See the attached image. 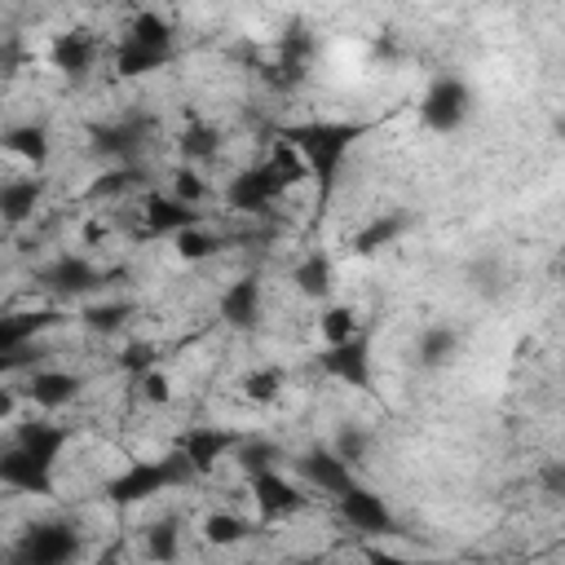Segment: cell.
I'll return each instance as SVG.
<instances>
[{
    "mask_svg": "<svg viewBox=\"0 0 565 565\" xmlns=\"http://www.w3.org/2000/svg\"><path fill=\"white\" fill-rule=\"evenodd\" d=\"M154 124L141 119V115H124V119H110V124H97L93 128V150L106 159V168H132L150 141Z\"/></svg>",
    "mask_w": 565,
    "mask_h": 565,
    "instance_id": "8",
    "label": "cell"
},
{
    "mask_svg": "<svg viewBox=\"0 0 565 565\" xmlns=\"http://www.w3.org/2000/svg\"><path fill=\"white\" fill-rule=\"evenodd\" d=\"M313 362H318V371H322L327 380H335V384H344V388H362V393H371V384H375V375H371V340H366V331L353 335V340H344V344L322 349Z\"/></svg>",
    "mask_w": 565,
    "mask_h": 565,
    "instance_id": "10",
    "label": "cell"
},
{
    "mask_svg": "<svg viewBox=\"0 0 565 565\" xmlns=\"http://www.w3.org/2000/svg\"><path fill=\"white\" fill-rule=\"evenodd\" d=\"M406 230H411V216H406V212H375L366 225H358V230H353L349 252H353V256H375V252L393 247Z\"/></svg>",
    "mask_w": 565,
    "mask_h": 565,
    "instance_id": "24",
    "label": "cell"
},
{
    "mask_svg": "<svg viewBox=\"0 0 565 565\" xmlns=\"http://www.w3.org/2000/svg\"><path fill=\"white\" fill-rule=\"evenodd\" d=\"M26 62H31L26 40H22V35H0V75L9 79V75H18V71H26Z\"/></svg>",
    "mask_w": 565,
    "mask_h": 565,
    "instance_id": "39",
    "label": "cell"
},
{
    "mask_svg": "<svg viewBox=\"0 0 565 565\" xmlns=\"http://www.w3.org/2000/svg\"><path fill=\"white\" fill-rule=\"evenodd\" d=\"M13 446H22L26 455H35L40 463H49V468H57V459H62V450L71 446V428L66 424H53V419H22L18 428H13Z\"/></svg>",
    "mask_w": 565,
    "mask_h": 565,
    "instance_id": "19",
    "label": "cell"
},
{
    "mask_svg": "<svg viewBox=\"0 0 565 565\" xmlns=\"http://www.w3.org/2000/svg\"><path fill=\"white\" fill-rule=\"evenodd\" d=\"M190 225H203V212L199 207L177 203L168 190H150L146 194V203H141V234L146 238H177Z\"/></svg>",
    "mask_w": 565,
    "mask_h": 565,
    "instance_id": "14",
    "label": "cell"
},
{
    "mask_svg": "<svg viewBox=\"0 0 565 565\" xmlns=\"http://www.w3.org/2000/svg\"><path fill=\"white\" fill-rule=\"evenodd\" d=\"M291 282L305 300H327L331 296V256L327 252H309L296 269H291Z\"/></svg>",
    "mask_w": 565,
    "mask_h": 565,
    "instance_id": "29",
    "label": "cell"
},
{
    "mask_svg": "<svg viewBox=\"0 0 565 565\" xmlns=\"http://www.w3.org/2000/svg\"><path fill=\"white\" fill-rule=\"evenodd\" d=\"M119 366L137 380V375H146L150 366H159V353H154V344H128V349L119 353Z\"/></svg>",
    "mask_w": 565,
    "mask_h": 565,
    "instance_id": "40",
    "label": "cell"
},
{
    "mask_svg": "<svg viewBox=\"0 0 565 565\" xmlns=\"http://www.w3.org/2000/svg\"><path fill=\"white\" fill-rule=\"evenodd\" d=\"M0 486L13 490V494H35V499H49L57 490V468L40 463L35 455H26L22 446H4L0 450Z\"/></svg>",
    "mask_w": 565,
    "mask_h": 565,
    "instance_id": "12",
    "label": "cell"
},
{
    "mask_svg": "<svg viewBox=\"0 0 565 565\" xmlns=\"http://www.w3.org/2000/svg\"><path fill=\"white\" fill-rule=\"evenodd\" d=\"M141 552H146L150 565H177V556H181V525H177V516L150 521L141 530Z\"/></svg>",
    "mask_w": 565,
    "mask_h": 565,
    "instance_id": "27",
    "label": "cell"
},
{
    "mask_svg": "<svg viewBox=\"0 0 565 565\" xmlns=\"http://www.w3.org/2000/svg\"><path fill=\"white\" fill-rule=\"evenodd\" d=\"M296 477L309 486V490H318V494H344L349 486H358V477H353V468L349 463H340L327 446H309L305 455H296Z\"/></svg>",
    "mask_w": 565,
    "mask_h": 565,
    "instance_id": "16",
    "label": "cell"
},
{
    "mask_svg": "<svg viewBox=\"0 0 565 565\" xmlns=\"http://www.w3.org/2000/svg\"><path fill=\"white\" fill-rule=\"evenodd\" d=\"M234 446H238V433L216 428V424H194V428H185V433L177 437L172 450L194 468V477H212V468H216L221 459H230Z\"/></svg>",
    "mask_w": 565,
    "mask_h": 565,
    "instance_id": "11",
    "label": "cell"
},
{
    "mask_svg": "<svg viewBox=\"0 0 565 565\" xmlns=\"http://www.w3.org/2000/svg\"><path fill=\"white\" fill-rule=\"evenodd\" d=\"M234 459H238V468H243L247 477H252V472H265V468H282V450H278L269 437H238Z\"/></svg>",
    "mask_w": 565,
    "mask_h": 565,
    "instance_id": "36",
    "label": "cell"
},
{
    "mask_svg": "<svg viewBox=\"0 0 565 565\" xmlns=\"http://www.w3.org/2000/svg\"><path fill=\"white\" fill-rule=\"evenodd\" d=\"M44 199V177L40 172H26V177H9L0 181V225H22L35 216Z\"/></svg>",
    "mask_w": 565,
    "mask_h": 565,
    "instance_id": "23",
    "label": "cell"
},
{
    "mask_svg": "<svg viewBox=\"0 0 565 565\" xmlns=\"http://www.w3.org/2000/svg\"><path fill=\"white\" fill-rule=\"evenodd\" d=\"M35 278H40V287H44L49 296H88V291H97V287L106 282V269H97V265L84 260V256H57V260L44 265Z\"/></svg>",
    "mask_w": 565,
    "mask_h": 565,
    "instance_id": "15",
    "label": "cell"
},
{
    "mask_svg": "<svg viewBox=\"0 0 565 565\" xmlns=\"http://www.w3.org/2000/svg\"><path fill=\"white\" fill-rule=\"evenodd\" d=\"M313 53H318V40L305 26H291L287 35H278V44H274V84L278 88H296L309 75Z\"/></svg>",
    "mask_w": 565,
    "mask_h": 565,
    "instance_id": "17",
    "label": "cell"
},
{
    "mask_svg": "<svg viewBox=\"0 0 565 565\" xmlns=\"http://www.w3.org/2000/svg\"><path fill=\"white\" fill-rule=\"evenodd\" d=\"M110 62H115V75H124V79L154 75V71L172 66L177 62V31H172V22L163 13H154V9H141L128 22V31L115 40Z\"/></svg>",
    "mask_w": 565,
    "mask_h": 565,
    "instance_id": "3",
    "label": "cell"
},
{
    "mask_svg": "<svg viewBox=\"0 0 565 565\" xmlns=\"http://www.w3.org/2000/svg\"><path fill=\"white\" fill-rule=\"evenodd\" d=\"M468 115H472V88H468V79L455 75V71L433 75L428 88H424V97H419V128H428L437 137H450V132H459L468 124Z\"/></svg>",
    "mask_w": 565,
    "mask_h": 565,
    "instance_id": "5",
    "label": "cell"
},
{
    "mask_svg": "<svg viewBox=\"0 0 565 565\" xmlns=\"http://www.w3.org/2000/svg\"><path fill=\"white\" fill-rule=\"evenodd\" d=\"M79 388H84V375H75V371L35 366V371H26V384L18 388V397L26 406H35V411H62V406H71L79 397Z\"/></svg>",
    "mask_w": 565,
    "mask_h": 565,
    "instance_id": "13",
    "label": "cell"
},
{
    "mask_svg": "<svg viewBox=\"0 0 565 565\" xmlns=\"http://www.w3.org/2000/svg\"><path fill=\"white\" fill-rule=\"evenodd\" d=\"M168 194H172L177 203H185V207H199V203L207 199V185H203V177H199L194 168L181 163V168L172 172V181H168Z\"/></svg>",
    "mask_w": 565,
    "mask_h": 565,
    "instance_id": "37",
    "label": "cell"
},
{
    "mask_svg": "<svg viewBox=\"0 0 565 565\" xmlns=\"http://www.w3.org/2000/svg\"><path fill=\"white\" fill-rule=\"evenodd\" d=\"M128 318H132V305L128 300H93V305L79 309V322L88 331H97V335H115Z\"/></svg>",
    "mask_w": 565,
    "mask_h": 565,
    "instance_id": "35",
    "label": "cell"
},
{
    "mask_svg": "<svg viewBox=\"0 0 565 565\" xmlns=\"http://www.w3.org/2000/svg\"><path fill=\"white\" fill-rule=\"evenodd\" d=\"M260 305H265V291H260V282L256 278H238V282H230L225 291H221V322L225 327H234V331H252L256 322H260Z\"/></svg>",
    "mask_w": 565,
    "mask_h": 565,
    "instance_id": "22",
    "label": "cell"
},
{
    "mask_svg": "<svg viewBox=\"0 0 565 565\" xmlns=\"http://www.w3.org/2000/svg\"><path fill=\"white\" fill-rule=\"evenodd\" d=\"M472 287H477L481 296H494V291H499V265H494V260H481V265L472 269Z\"/></svg>",
    "mask_w": 565,
    "mask_h": 565,
    "instance_id": "41",
    "label": "cell"
},
{
    "mask_svg": "<svg viewBox=\"0 0 565 565\" xmlns=\"http://www.w3.org/2000/svg\"><path fill=\"white\" fill-rule=\"evenodd\" d=\"M49 62H53V71H62V75H71V79H84V75L93 71V62H97V35L84 31V26H71V31L53 35Z\"/></svg>",
    "mask_w": 565,
    "mask_h": 565,
    "instance_id": "18",
    "label": "cell"
},
{
    "mask_svg": "<svg viewBox=\"0 0 565 565\" xmlns=\"http://www.w3.org/2000/svg\"><path fill=\"white\" fill-rule=\"evenodd\" d=\"M362 561H366V565H424V561H406V556H397V552H388V547H380V543H371V547L362 552Z\"/></svg>",
    "mask_w": 565,
    "mask_h": 565,
    "instance_id": "42",
    "label": "cell"
},
{
    "mask_svg": "<svg viewBox=\"0 0 565 565\" xmlns=\"http://www.w3.org/2000/svg\"><path fill=\"white\" fill-rule=\"evenodd\" d=\"M238 388L252 406H274L287 388V371L282 366H252V371L238 375Z\"/></svg>",
    "mask_w": 565,
    "mask_h": 565,
    "instance_id": "31",
    "label": "cell"
},
{
    "mask_svg": "<svg viewBox=\"0 0 565 565\" xmlns=\"http://www.w3.org/2000/svg\"><path fill=\"white\" fill-rule=\"evenodd\" d=\"M221 247H225V238H221L216 230H207V225H190V230H181V234L172 238V252H177V260H185V265L212 260Z\"/></svg>",
    "mask_w": 565,
    "mask_h": 565,
    "instance_id": "32",
    "label": "cell"
},
{
    "mask_svg": "<svg viewBox=\"0 0 565 565\" xmlns=\"http://www.w3.org/2000/svg\"><path fill=\"white\" fill-rule=\"evenodd\" d=\"M62 322V309H13L0 313V353H18L26 344H40L49 327Z\"/></svg>",
    "mask_w": 565,
    "mask_h": 565,
    "instance_id": "20",
    "label": "cell"
},
{
    "mask_svg": "<svg viewBox=\"0 0 565 565\" xmlns=\"http://www.w3.org/2000/svg\"><path fill=\"white\" fill-rule=\"evenodd\" d=\"M247 494H252V508H256V516H260L265 525L287 521V516H296V512H305V508H309L305 486H300V481H291L282 468L252 472V477H247Z\"/></svg>",
    "mask_w": 565,
    "mask_h": 565,
    "instance_id": "7",
    "label": "cell"
},
{
    "mask_svg": "<svg viewBox=\"0 0 565 565\" xmlns=\"http://www.w3.org/2000/svg\"><path fill=\"white\" fill-rule=\"evenodd\" d=\"M335 512H340V521H344L353 534H362V539L397 534V516H393L388 503H384L375 490H366V486H349L344 494H335Z\"/></svg>",
    "mask_w": 565,
    "mask_h": 565,
    "instance_id": "9",
    "label": "cell"
},
{
    "mask_svg": "<svg viewBox=\"0 0 565 565\" xmlns=\"http://www.w3.org/2000/svg\"><path fill=\"white\" fill-rule=\"evenodd\" d=\"M18 411H22V397H18V388L0 384V424H4V419H13Z\"/></svg>",
    "mask_w": 565,
    "mask_h": 565,
    "instance_id": "43",
    "label": "cell"
},
{
    "mask_svg": "<svg viewBox=\"0 0 565 565\" xmlns=\"http://www.w3.org/2000/svg\"><path fill=\"white\" fill-rule=\"evenodd\" d=\"M353 335H362V318H358L353 305H322L318 309V340H322V349L344 344Z\"/></svg>",
    "mask_w": 565,
    "mask_h": 565,
    "instance_id": "30",
    "label": "cell"
},
{
    "mask_svg": "<svg viewBox=\"0 0 565 565\" xmlns=\"http://www.w3.org/2000/svg\"><path fill=\"white\" fill-rule=\"evenodd\" d=\"M415 349H419V366L441 371V366H450L455 353H459V331L446 327V322H433V327H424V335H419Z\"/></svg>",
    "mask_w": 565,
    "mask_h": 565,
    "instance_id": "28",
    "label": "cell"
},
{
    "mask_svg": "<svg viewBox=\"0 0 565 565\" xmlns=\"http://www.w3.org/2000/svg\"><path fill=\"white\" fill-rule=\"evenodd\" d=\"M0 150L13 154L18 163H26L31 172H44L49 168V154H53V137L44 124H9L0 132Z\"/></svg>",
    "mask_w": 565,
    "mask_h": 565,
    "instance_id": "21",
    "label": "cell"
},
{
    "mask_svg": "<svg viewBox=\"0 0 565 565\" xmlns=\"http://www.w3.org/2000/svg\"><path fill=\"white\" fill-rule=\"evenodd\" d=\"M305 177H309L305 159H300L287 141L274 137V146H269V154H265L260 163H252V168H243V172L230 177L225 203H230L234 212H269V207H274L287 190H296Z\"/></svg>",
    "mask_w": 565,
    "mask_h": 565,
    "instance_id": "2",
    "label": "cell"
},
{
    "mask_svg": "<svg viewBox=\"0 0 565 565\" xmlns=\"http://www.w3.org/2000/svg\"><path fill=\"white\" fill-rule=\"evenodd\" d=\"M313 565H331V561H313Z\"/></svg>",
    "mask_w": 565,
    "mask_h": 565,
    "instance_id": "44",
    "label": "cell"
},
{
    "mask_svg": "<svg viewBox=\"0 0 565 565\" xmlns=\"http://www.w3.org/2000/svg\"><path fill=\"white\" fill-rule=\"evenodd\" d=\"M274 565H282V561H274Z\"/></svg>",
    "mask_w": 565,
    "mask_h": 565,
    "instance_id": "45",
    "label": "cell"
},
{
    "mask_svg": "<svg viewBox=\"0 0 565 565\" xmlns=\"http://www.w3.org/2000/svg\"><path fill=\"white\" fill-rule=\"evenodd\" d=\"M252 530H256V525H252L243 512H234V508H212V512H203V521H199V534H203V543H212V547H238Z\"/></svg>",
    "mask_w": 565,
    "mask_h": 565,
    "instance_id": "25",
    "label": "cell"
},
{
    "mask_svg": "<svg viewBox=\"0 0 565 565\" xmlns=\"http://www.w3.org/2000/svg\"><path fill=\"white\" fill-rule=\"evenodd\" d=\"M362 132H366V124H353V119H305V124H282L278 128V141H287L305 159L309 177L318 181V207L331 203L340 168L353 154Z\"/></svg>",
    "mask_w": 565,
    "mask_h": 565,
    "instance_id": "1",
    "label": "cell"
},
{
    "mask_svg": "<svg viewBox=\"0 0 565 565\" xmlns=\"http://www.w3.org/2000/svg\"><path fill=\"white\" fill-rule=\"evenodd\" d=\"M132 384H137V397H141L146 406H168V402H172V380H168L163 366H150V371L137 375Z\"/></svg>",
    "mask_w": 565,
    "mask_h": 565,
    "instance_id": "38",
    "label": "cell"
},
{
    "mask_svg": "<svg viewBox=\"0 0 565 565\" xmlns=\"http://www.w3.org/2000/svg\"><path fill=\"white\" fill-rule=\"evenodd\" d=\"M216 150H221V132H216L212 124H203L199 115H190L185 128H181V137H177V154L185 159V168H194V163H212Z\"/></svg>",
    "mask_w": 565,
    "mask_h": 565,
    "instance_id": "26",
    "label": "cell"
},
{
    "mask_svg": "<svg viewBox=\"0 0 565 565\" xmlns=\"http://www.w3.org/2000/svg\"><path fill=\"white\" fill-rule=\"evenodd\" d=\"M75 561H79V530L71 521H31L9 547V565H75Z\"/></svg>",
    "mask_w": 565,
    "mask_h": 565,
    "instance_id": "6",
    "label": "cell"
},
{
    "mask_svg": "<svg viewBox=\"0 0 565 565\" xmlns=\"http://www.w3.org/2000/svg\"><path fill=\"white\" fill-rule=\"evenodd\" d=\"M190 481H199L194 468H190L177 450H168V455H159V459H132V463H124V468L102 486V494H106V503H115V508H132V503H146V499L172 490V486H190Z\"/></svg>",
    "mask_w": 565,
    "mask_h": 565,
    "instance_id": "4",
    "label": "cell"
},
{
    "mask_svg": "<svg viewBox=\"0 0 565 565\" xmlns=\"http://www.w3.org/2000/svg\"><path fill=\"white\" fill-rule=\"evenodd\" d=\"M371 446H375V437H371V428L366 424H344L335 437H331V455L340 459V463H349V468H362L366 459H371Z\"/></svg>",
    "mask_w": 565,
    "mask_h": 565,
    "instance_id": "34",
    "label": "cell"
},
{
    "mask_svg": "<svg viewBox=\"0 0 565 565\" xmlns=\"http://www.w3.org/2000/svg\"><path fill=\"white\" fill-rule=\"evenodd\" d=\"M141 168L132 163V168H102L93 181H88V190H84V199L88 203H102V199H119V194H128V190H137L141 185Z\"/></svg>",
    "mask_w": 565,
    "mask_h": 565,
    "instance_id": "33",
    "label": "cell"
}]
</instances>
